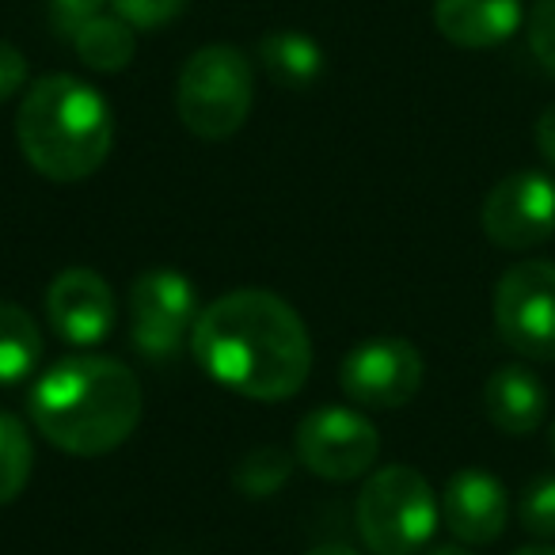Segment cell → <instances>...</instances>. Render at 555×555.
<instances>
[{
  "label": "cell",
  "mask_w": 555,
  "mask_h": 555,
  "mask_svg": "<svg viewBox=\"0 0 555 555\" xmlns=\"http://www.w3.org/2000/svg\"><path fill=\"white\" fill-rule=\"evenodd\" d=\"M198 365L247 400H289L312 373L305 320L267 289H236L202 309L191 332Z\"/></svg>",
  "instance_id": "6da1fadb"
},
{
  "label": "cell",
  "mask_w": 555,
  "mask_h": 555,
  "mask_svg": "<svg viewBox=\"0 0 555 555\" xmlns=\"http://www.w3.org/2000/svg\"><path fill=\"white\" fill-rule=\"evenodd\" d=\"M31 423L62 453L103 456L138 430L141 380L107 354L62 358L35 380Z\"/></svg>",
  "instance_id": "7a4b0ae2"
},
{
  "label": "cell",
  "mask_w": 555,
  "mask_h": 555,
  "mask_svg": "<svg viewBox=\"0 0 555 555\" xmlns=\"http://www.w3.org/2000/svg\"><path fill=\"white\" fill-rule=\"evenodd\" d=\"M16 141L39 176L54 183H80L111 156L115 115L92 85L69 73H50L20 100Z\"/></svg>",
  "instance_id": "3957f363"
},
{
  "label": "cell",
  "mask_w": 555,
  "mask_h": 555,
  "mask_svg": "<svg viewBox=\"0 0 555 555\" xmlns=\"http://www.w3.org/2000/svg\"><path fill=\"white\" fill-rule=\"evenodd\" d=\"M358 532L373 555H418L438 529V499L423 472L388 464L358 494Z\"/></svg>",
  "instance_id": "277c9868"
},
{
  "label": "cell",
  "mask_w": 555,
  "mask_h": 555,
  "mask_svg": "<svg viewBox=\"0 0 555 555\" xmlns=\"http://www.w3.org/2000/svg\"><path fill=\"white\" fill-rule=\"evenodd\" d=\"M255 77L236 47H202L186 57L176 85L179 122L202 141H224L240 133L251 115Z\"/></svg>",
  "instance_id": "5b68a950"
},
{
  "label": "cell",
  "mask_w": 555,
  "mask_h": 555,
  "mask_svg": "<svg viewBox=\"0 0 555 555\" xmlns=\"http://www.w3.org/2000/svg\"><path fill=\"white\" fill-rule=\"evenodd\" d=\"M494 332L532 362H555V262L509 267L494 286Z\"/></svg>",
  "instance_id": "8992f818"
},
{
  "label": "cell",
  "mask_w": 555,
  "mask_h": 555,
  "mask_svg": "<svg viewBox=\"0 0 555 555\" xmlns=\"http://www.w3.org/2000/svg\"><path fill=\"white\" fill-rule=\"evenodd\" d=\"M202 317L198 289L183 270H145L130 286V339L138 354L153 362H168L179 354L183 343Z\"/></svg>",
  "instance_id": "52a82bcc"
},
{
  "label": "cell",
  "mask_w": 555,
  "mask_h": 555,
  "mask_svg": "<svg viewBox=\"0 0 555 555\" xmlns=\"http://www.w3.org/2000/svg\"><path fill=\"white\" fill-rule=\"evenodd\" d=\"M294 453L312 476L350 483L373 468L380 453V434L362 411L317 408L297 426Z\"/></svg>",
  "instance_id": "ba28073f"
},
{
  "label": "cell",
  "mask_w": 555,
  "mask_h": 555,
  "mask_svg": "<svg viewBox=\"0 0 555 555\" xmlns=\"http://www.w3.org/2000/svg\"><path fill=\"white\" fill-rule=\"evenodd\" d=\"M423 354L400 335H373L358 343L339 365V385L358 408H403L423 388Z\"/></svg>",
  "instance_id": "9c48e42d"
},
{
  "label": "cell",
  "mask_w": 555,
  "mask_h": 555,
  "mask_svg": "<svg viewBox=\"0 0 555 555\" xmlns=\"http://www.w3.org/2000/svg\"><path fill=\"white\" fill-rule=\"evenodd\" d=\"M483 232L502 251H529L555 236V179L514 171L483 198Z\"/></svg>",
  "instance_id": "30bf717a"
},
{
  "label": "cell",
  "mask_w": 555,
  "mask_h": 555,
  "mask_svg": "<svg viewBox=\"0 0 555 555\" xmlns=\"http://www.w3.org/2000/svg\"><path fill=\"white\" fill-rule=\"evenodd\" d=\"M47 317L57 339L69 347H100L115 332V294L100 270L69 267L50 282Z\"/></svg>",
  "instance_id": "8fae6325"
},
{
  "label": "cell",
  "mask_w": 555,
  "mask_h": 555,
  "mask_svg": "<svg viewBox=\"0 0 555 555\" xmlns=\"http://www.w3.org/2000/svg\"><path fill=\"white\" fill-rule=\"evenodd\" d=\"M509 502L502 479L491 472L464 468L441 491V521L461 544H491L506 532Z\"/></svg>",
  "instance_id": "7c38bea8"
},
{
  "label": "cell",
  "mask_w": 555,
  "mask_h": 555,
  "mask_svg": "<svg viewBox=\"0 0 555 555\" xmlns=\"http://www.w3.org/2000/svg\"><path fill=\"white\" fill-rule=\"evenodd\" d=\"M525 20L521 0H434V27L464 50H491L514 39Z\"/></svg>",
  "instance_id": "4fadbf2b"
},
{
  "label": "cell",
  "mask_w": 555,
  "mask_h": 555,
  "mask_svg": "<svg viewBox=\"0 0 555 555\" xmlns=\"http://www.w3.org/2000/svg\"><path fill=\"white\" fill-rule=\"evenodd\" d=\"M483 411L502 434L525 438L547 415V388L525 365H499L483 385Z\"/></svg>",
  "instance_id": "5bb4252c"
},
{
  "label": "cell",
  "mask_w": 555,
  "mask_h": 555,
  "mask_svg": "<svg viewBox=\"0 0 555 555\" xmlns=\"http://www.w3.org/2000/svg\"><path fill=\"white\" fill-rule=\"evenodd\" d=\"M259 62L267 69V77L278 88L289 92H305L324 77V47L305 31H270L259 42Z\"/></svg>",
  "instance_id": "9a60e30c"
},
{
  "label": "cell",
  "mask_w": 555,
  "mask_h": 555,
  "mask_svg": "<svg viewBox=\"0 0 555 555\" xmlns=\"http://www.w3.org/2000/svg\"><path fill=\"white\" fill-rule=\"evenodd\" d=\"M42 362V332L27 309L0 301V385H24Z\"/></svg>",
  "instance_id": "2e32d148"
},
{
  "label": "cell",
  "mask_w": 555,
  "mask_h": 555,
  "mask_svg": "<svg viewBox=\"0 0 555 555\" xmlns=\"http://www.w3.org/2000/svg\"><path fill=\"white\" fill-rule=\"evenodd\" d=\"M73 50L77 57L95 73H122L130 69L133 54H138V31L118 16H95L73 35Z\"/></svg>",
  "instance_id": "e0dca14e"
},
{
  "label": "cell",
  "mask_w": 555,
  "mask_h": 555,
  "mask_svg": "<svg viewBox=\"0 0 555 555\" xmlns=\"http://www.w3.org/2000/svg\"><path fill=\"white\" fill-rule=\"evenodd\" d=\"M31 438L27 426L16 415L0 411V506H9L12 499H20V491L31 479Z\"/></svg>",
  "instance_id": "ac0fdd59"
},
{
  "label": "cell",
  "mask_w": 555,
  "mask_h": 555,
  "mask_svg": "<svg viewBox=\"0 0 555 555\" xmlns=\"http://www.w3.org/2000/svg\"><path fill=\"white\" fill-rule=\"evenodd\" d=\"M289 472H294V456L286 449H255L240 461L232 479L247 499H267V494H278L286 487Z\"/></svg>",
  "instance_id": "d6986e66"
},
{
  "label": "cell",
  "mask_w": 555,
  "mask_h": 555,
  "mask_svg": "<svg viewBox=\"0 0 555 555\" xmlns=\"http://www.w3.org/2000/svg\"><path fill=\"white\" fill-rule=\"evenodd\" d=\"M517 517L532 537H555V476H540L525 487L521 502H517Z\"/></svg>",
  "instance_id": "ffe728a7"
},
{
  "label": "cell",
  "mask_w": 555,
  "mask_h": 555,
  "mask_svg": "<svg viewBox=\"0 0 555 555\" xmlns=\"http://www.w3.org/2000/svg\"><path fill=\"white\" fill-rule=\"evenodd\" d=\"M111 9L133 31H156V27H168L171 20L183 16L186 0H111Z\"/></svg>",
  "instance_id": "44dd1931"
},
{
  "label": "cell",
  "mask_w": 555,
  "mask_h": 555,
  "mask_svg": "<svg viewBox=\"0 0 555 555\" xmlns=\"http://www.w3.org/2000/svg\"><path fill=\"white\" fill-rule=\"evenodd\" d=\"M529 47L537 62L555 77V0H537L529 12Z\"/></svg>",
  "instance_id": "7402d4cb"
},
{
  "label": "cell",
  "mask_w": 555,
  "mask_h": 555,
  "mask_svg": "<svg viewBox=\"0 0 555 555\" xmlns=\"http://www.w3.org/2000/svg\"><path fill=\"white\" fill-rule=\"evenodd\" d=\"M47 4H50V24H54V31L62 35V39H73L88 20L103 16V9H107L111 0H47Z\"/></svg>",
  "instance_id": "603a6c76"
},
{
  "label": "cell",
  "mask_w": 555,
  "mask_h": 555,
  "mask_svg": "<svg viewBox=\"0 0 555 555\" xmlns=\"http://www.w3.org/2000/svg\"><path fill=\"white\" fill-rule=\"evenodd\" d=\"M27 85V57L12 42L0 39V103L20 95Z\"/></svg>",
  "instance_id": "cb8c5ba5"
},
{
  "label": "cell",
  "mask_w": 555,
  "mask_h": 555,
  "mask_svg": "<svg viewBox=\"0 0 555 555\" xmlns=\"http://www.w3.org/2000/svg\"><path fill=\"white\" fill-rule=\"evenodd\" d=\"M537 149H540V156H544L547 164L555 168V103L544 111V115L537 118Z\"/></svg>",
  "instance_id": "d4e9b609"
},
{
  "label": "cell",
  "mask_w": 555,
  "mask_h": 555,
  "mask_svg": "<svg viewBox=\"0 0 555 555\" xmlns=\"http://www.w3.org/2000/svg\"><path fill=\"white\" fill-rule=\"evenodd\" d=\"M305 555H362V552H354L350 544H320V547H312V552H305Z\"/></svg>",
  "instance_id": "484cf974"
},
{
  "label": "cell",
  "mask_w": 555,
  "mask_h": 555,
  "mask_svg": "<svg viewBox=\"0 0 555 555\" xmlns=\"http://www.w3.org/2000/svg\"><path fill=\"white\" fill-rule=\"evenodd\" d=\"M509 555H555V547L552 544H529V547H517V552H509Z\"/></svg>",
  "instance_id": "4316f807"
},
{
  "label": "cell",
  "mask_w": 555,
  "mask_h": 555,
  "mask_svg": "<svg viewBox=\"0 0 555 555\" xmlns=\"http://www.w3.org/2000/svg\"><path fill=\"white\" fill-rule=\"evenodd\" d=\"M426 555H472V552H464V547H434V552H426Z\"/></svg>",
  "instance_id": "83f0119b"
}]
</instances>
